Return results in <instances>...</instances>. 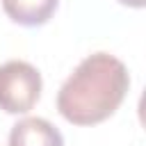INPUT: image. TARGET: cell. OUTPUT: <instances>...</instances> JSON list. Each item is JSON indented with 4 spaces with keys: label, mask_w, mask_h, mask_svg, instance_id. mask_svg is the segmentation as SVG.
Masks as SVG:
<instances>
[{
    "label": "cell",
    "mask_w": 146,
    "mask_h": 146,
    "mask_svg": "<svg viewBox=\"0 0 146 146\" xmlns=\"http://www.w3.org/2000/svg\"><path fill=\"white\" fill-rule=\"evenodd\" d=\"M130 87L125 64L110 52L87 55L57 91V110L73 125H94L110 119Z\"/></svg>",
    "instance_id": "obj_1"
},
{
    "label": "cell",
    "mask_w": 146,
    "mask_h": 146,
    "mask_svg": "<svg viewBox=\"0 0 146 146\" xmlns=\"http://www.w3.org/2000/svg\"><path fill=\"white\" fill-rule=\"evenodd\" d=\"M41 73L25 59H9L0 66V110L7 114L30 112L41 96Z\"/></svg>",
    "instance_id": "obj_2"
},
{
    "label": "cell",
    "mask_w": 146,
    "mask_h": 146,
    "mask_svg": "<svg viewBox=\"0 0 146 146\" xmlns=\"http://www.w3.org/2000/svg\"><path fill=\"white\" fill-rule=\"evenodd\" d=\"M7 146H64V137L48 119L25 116L11 125Z\"/></svg>",
    "instance_id": "obj_3"
},
{
    "label": "cell",
    "mask_w": 146,
    "mask_h": 146,
    "mask_svg": "<svg viewBox=\"0 0 146 146\" xmlns=\"http://www.w3.org/2000/svg\"><path fill=\"white\" fill-rule=\"evenodd\" d=\"M59 0H2L5 14L25 27H39L50 21Z\"/></svg>",
    "instance_id": "obj_4"
},
{
    "label": "cell",
    "mask_w": 146,
    "mask_h": 146,
    "mask_svg": "<svg viewBox=\"0 0 146 146\" xmlns=\"http://www.w3.org/2000/svg\"><path fill=\"white\" fill-rule=\"evenodd\" d=\"M121 5H128V7H135V9H141L146 5V0H119Z\"/></svg>",
    "instance_id": "obj_5"
}]
</instances>
